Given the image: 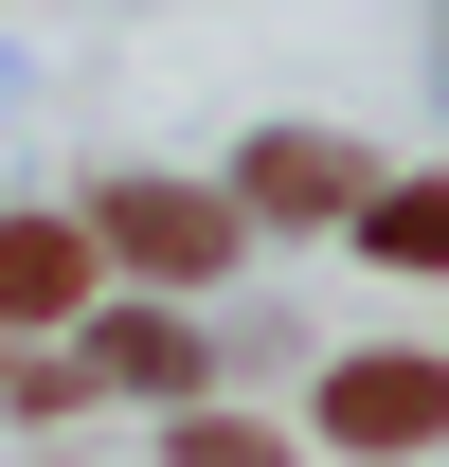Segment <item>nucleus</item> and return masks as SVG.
Listing matches in <instances>:
<instances>
[{
  "instance_id": "nucleus-1",
  "label": "nucleus",
  "mask_w": 449,
  "mask_h": 467,
  "mask_svg": "<svg viewBox=\"0 0 449 467\" xmlns=\"http://www.w3.org/2000/svg\"><path fill=\"white\" fill-rule=\"evenodd\" d=\"M72 216H90V252H109V270H144V288H180V306H216L234 270H252L234 180H90Z\"/></svg>"
},
{
  "instance_id": "nucleus-2",
  "label": "nucleus",
  "mask_w": 449,
  "mask_h": 467,
  "mask_svg": "<svg viewBox=\"0 0 449 467\" xmlns=\"http://www.w3.org/2000/svg\"><path fill=\"white\" fill-rule=\"evenodd\" d=\"M306 450H341V467H432V450H449V342H360V359H324Z\"/></svg>"
},
{
  "instance_id": "nucleus-3",
  "label": "nucleus",
  "mask_w": 449,
  "mask_h": 467,
  "mask_svg": "<svg viewBox=\"0 0 449 467\" xmlns=\"http://www.w3.org/2000/svg\"><path fill=\"white\" fill-rule=\"evenodd\" d=\"M72 359H90V396H144V413H180V396H216V324H198V306H72Z\"/></svg>"
},
{
  "instance_id": "nucleus-4",
  "label": "nucleus",
  "mask_w": 449,
  "mask_h": 467,
  "mask_svg": "<svg viewBox=\"0 0 449 467\" xmlns=\"http://www.w3.org/2000/svg\"><path fill=\"white\" fill-rule=\"evenodd\" d=\"M360 180H378V144H341V126H252V144H234V216L252 234H341Z\"/></svg>"
},
{
  "instance_id": "nucleus-5",
  "label": "nucleus",
  "mask_w": 449,
  "mask_h": 467,
  "mask_svg": "<svg viewBox=\"0 0 449 467\" xmlns=\"http://www.w3.org/2000/svg\"><path fill=\"white\" fill-rule=\"evenodd\" d=\"M109 288L90 216H0V342H72V306Z\"/></svg>"
},
{
  "instance_id": "nucleus-6",
  "label": "nucleus",
  "mask_w": 449,
  "mask_h": 467,
  "mask_svg": "<svg viewBox=\"0 0 449 467\" xmlns=\"http://www.w3.org/2000/svg\"><path fill=\"white\" fill-rule=\"evenodd\" d=\"M341 234L413 288V270H449V180H360V198H341Z\"/></svg>"
},
{
  "instance_id": "nucleus-7",
  "label": "nucleus",
  "mask_w": 449,
  "mask_h": 467,
  "mask_svg": "<svg viewBox=\"0 0 449 467\" xmlns=\"http://www.w3.org/2000/svg\"><path fill=\"white\" fill-rule=\"evenodd\" d=\"M162 467H306V450H287L270 413H234V396H180L162 413Z\"/></svg>"
},
{
  "instance_id": "nucleus-8",
  "label": "nucleus",
  "mask_w": 449,
  "mask_h": 467,
  "mask_svg": "<svg viewBox=\"0 0 449 467\" xmlns=\"http://www.w3.org/2000/svg\"><path fill=\"white\" fill-rule=\"evenodd\" d=\"M432 90H449V0H432Z\"/></svg>"
}]
</instances>
